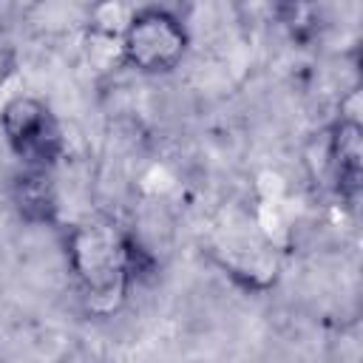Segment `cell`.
Here are the masks:
<instances>
[{"label": "cell", "mask_w": 363, "mask_h": 363, "mask_svg": "<svg viewBox=\"0 0 363 363\" xmlns=\"http://www.w3.org/2000/svg\"><path fill=\"white\" fill-rule=\"evenodd\" d=\"M133 261L136 247L111 221H85L68 235V264L91 315L108 318L122 309L136 275Z\"/></svg>", "instance_id": "obj_1"}, {"label": "cell", "mask_w": 363, "mask_h": 363, "mask_svg": "<svg viewBox=\"0 0 363 363\" xmlns=\"http://www.w3.org/2000/svg\"><path fill=\"white\" fill-rule=\"evenodd\" d=\"M122 48L128 65L145 74H162L182 62L187 48V34L170 11L142 9L130 14V23L122 34Z\"/></svg>", "instance_id": "obj_2"}, {"label": "cell", "mask_w": 363, "mask_h": 363, "mask_svg": "<svg viewBox=\"0 0 363 363\" xmlns=\"http://www.w3.org/2000/svg\"><path fill=\"white\" fill-rule=\"evenodd\" d=\"M0 128L11 150L28 164L45 167L60 150V130L45 102L34 96H14L3 105Z\"/></svg>", "instance_id": "obj_3"}, {"label": "cell", "mask_w": 363, "mask_h": 363, "mask_svg": "<svg viewBox=\"0 0 363 363\" xmlns=\"http://www.w3.org/2000/svg\"><path fill=\"white\" fill-rule=\"evenodd\" d=\"M326 170L337 187V193L349 201L360 193L363 179V130L357 119L340 116V122L329 130L326 139Z\"/></svg>", "instance_id": "obj_4"}, {"label": "cell", "mask_w": 363, "mask_h": 363, "mask_svg": "<svg viewBox=\"0 0 363 363\" xmlns=\"http://www.w3.org/2000/svg\"><path fill=\"white\" fill-rule=\"evenodd\" d=\"M85 60L94 71L105 74L113 71L116 65L125 62V48H122V37L119 34H108L99 28H91L85 34Z\"/></svg>", "instance_id": "obj_5"}, {"label": "cell", "mask_w": 363, "mask_h": 363, "mask_svg": "<svg viewBox=\"0 0 363 363\" xmlns=\"http://www.w3.org/2000/svg\"><path fill=\"white\" fill-rule=\"evenodd\" d=\"M284 204L286 201H258V207H255V230L275 250L289 235V221H286V207Z\"/></svg>", "instance_id": "obj_6"}, {"label": "cell", "mask_w": 363, "mask_h": 363, "mask_svg": "<svg viewBox=\"0 0 363 363\" xmlns=\"http://www.w3.org/2000/svg\"><path fill=\"white\" fill-rule=\"evenodd\" d=\"M51 190L43 176H26L17 187V204L28 218H45L51 210Z\"/></svg>", "instance_id": "obj_7"}, {"label": "cell", "mask_w": 363, "mask_h": 363, "mask_svg": "<svg viewBox=\"0 0 363 363\" xmlns=\"http://www.w3.org/2000/svg\"><path fill=\"white\" fill-rule=\"evenodd\" d=\"M91 28H99V31H108V34H125L128 23H130V11L119 3V0H99L94 6V14H91Z\"/></svg>", "instance_id": "obj_8"}, {"label": "cell", "mask_w": 363, "mask_h": 363, "mask_svg": "<svg viewBox=\"0 0 363 363\" xmlns=\"http://www.w3.org/2000/svg\"><path fill=\"white\" fill-rule=\"evenodd\" d=\"M281 17L295 37L306 40L315 31V6L312 0H281Z\"/></svg>", "instance_id": "obj_9"}, {"label": "cell", "mask_w": 363, "mask_h": 363, "mask_svg": "<svg viewBox=\"0 0 363 363\" xmlns=\"http://www.w3.org/2000/svg\"><path fill=\"white\" fill-rule=\"evenodd\" d=\"M258 201H286V182L275 170H261L255 179Z\"/></svg>", "instance_id": "obj_10"}]
</instances>
